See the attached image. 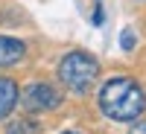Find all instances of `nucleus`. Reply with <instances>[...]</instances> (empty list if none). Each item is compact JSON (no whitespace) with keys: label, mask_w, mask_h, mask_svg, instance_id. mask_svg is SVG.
<instances>
[{"label":"nucleus","mask_w":146,"mask_h":134,"mask_svg":"<svg viewBox=\"0 0 146 134\" xmlns=\"http://www.w3.org/2000/svg\"><path fill=\"white\" fill-rule=\"evenodd\" d=\"M64 134H76V131H64Z\"/></svg>","instance_id":"6e6552de"},{"label":"nucleus","mask_w":146,"mask_h":134,"mask_svg":"<svg viewBox=\"0 0 146 134\" xmlns=\"http://www.w3.org/2000/svg\"><path fill=\"white\" fill-rule=\"evenodd\" d=\"M96 73H100V64H96V58L88 55V53H67L62 58V64H58V79L76 93L91 88Z\"/></svg>","instance_id":"f03ea898"},{"label":"nucleus","mask_w":146,"mask_h":134,"mask_svg":"<svg viewBox=\"0 0 146 134\" xmlns=\"http://www.w3.org/2000/svg\"><path fill=\"white\" fill-rule=\"evenodd\" d=\"M129 134H146V123H143V125H135V128H131Z\"/></svg>","instance_id":"0eeeda50"},{"label":"nucleus","mask_w":146,"mask_h":134,"mask_svg":"<svg viewBox=\"0 0 146 134\" xmlns=\"http://www.w3.org/2000/svg\"><path fill=\"white\" fill-rule=\"evenodd\" d=\"M62 102V96H58L50 84H32V88L23 93V105L29 108V111H53L58 108Z\"/></svg>","instance_id":"7ed1b4c3"},{"label":"nucleus","mask_w":146,"mask_h":134,"mask_svg":"<svg viewBox=\"0 0 146 134\" xmlns=\"http://www.w3.org/2000/svg\"><path fill=\"white\" fill-rule=\"evenodd\" d=\"M100 108L108 119L117 123H131L137 119L146 108V96L140 90V84L129 76H114L102 84L100 90Z\"/></svg>","instance_id":"f257e3e1"},{"label":"nucleus","mask_w":146,"mask_h":134,"mask_svg":"<svg viewBox=\"0 0 146 134\" xmlns=\"http://www.w3.org/2000/svg\"><path fill=\"white\" fill-rule=\"evenodd\" d=\"M120 44H123V50H135V32H131V29H123Z\"/></svg>","instance_id":"423d86ee"},{"label":"nucleus","mask_w":146,"mask_h":134,"mask_svg":"<svg viewBox=\"0 0 146 134\" xmlns=\"http://www.w3.org/2000/svg\"><path fill=\"white\" fill-rule=\"evenodd\" d=\"M23 53H27V47L23 41L18 38H9V35H0V67H9V64H18Z\"/></svg>","instance_id":"20e7f679"},{"label":"nucleus","mask_w":146,"mask_h":134,"mask_svg":"<svg viewBox=\"0 0 146 134\" xmlns=\"http://www.w3.org/2000/svg\"><path fill=\"white\" fill-rule=\"evenodd\" d=\"M18 105V84L12 79H0V119H6Z\"/></svg>","instance_id":"39448f33"}]
</instances>
